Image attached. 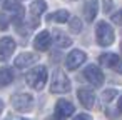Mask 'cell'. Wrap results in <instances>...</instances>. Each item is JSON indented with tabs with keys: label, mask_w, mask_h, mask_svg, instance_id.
<instances>
[{
	"label": "cell",
	"mask_w": 122,
	"mask_h": 120,
	"mask_svg": "<svg viewBox=\"0 0 122 120\" xmlns=\"http://www.w3.org/2000/svg\"><path fill=\"white\" fill-rule=\"evenodd\" d=\"M115 95V90H110V92H105L104 93V100H110L112 97Z\"/></svg>",
	"instance_id": "obj_24"
},
{
	"label": "cell",
	"mask_w": 122,
	"mask_h": 120,
	"mask_svg": "<svg viewBox=\"0 0 122 120\" xmlns=\"http://www.w3.org/2000/svg\"><path fill=\"white\" fill-rule=\"evenodd\" d=\"M74 112H75V107H74L69 100L60 98V100L55 103V115H57L59 118H67V117H70Z\"/></svg>",
	"instance_id": "obj_10"
},
{
	"label": "cell",
	"mask_w": 122,
	"mask_h": 120,
	"mask_svg": "<svg viewBox=\"0 0 122 120\" xmlns=\"http://www.w3.org/2000/svg\"><path fill=\"white\" fill-rule=\"evenodd\" d=\"M119 110H120V112H122V97H120V98H119Z\"/></svg>",
	"instance_id": "obj_26"
},
{
	"label": "cell",
	"mask_w": 122,
	"mask_h": 120,
	"mask_svg": "<svg viewBox=\"0 0 122 120\" xmlns=\"http://www.w3.org/2000/svg\"><path fill=\"white\" fill-rule=\"evenodd\" d=\"M77 97H79L80 103H82L87 110L95 108L97 98H95V93L92 92V88H89V87H80V88L77 90Z\"/></svg>",
	"instance_id": "obj_6"
},
{
	"label": "cell",
	"mask_w": 122,
	"mask_h": 120,
	"mask_svg": "<svg viewBox=\"0 0 122 120\" xmlns=\"http://www.w3.org/2000/svg\"><path fill=\"white\" fill-rule=\"evenodd\" d=\"M12 107L17 112H30L34 108V97L29 95V93L12 95Z\"/></svg>",
	"instance_id": "obj_4"
},
{
	"label": "cell",
	"mask_w": 122,
	"mask_h": 120,
	"mask_svg": "<svg viewBox=\"0 0 122 120\" xmlns=\"http://www.w3.org/2000/svg\"><path fill=\"white\" fill-rule=\"evenodd\" d=\"M95 37H97V43H99L100 47H109V45L114 43V38H115L114 29H112L107 22L102 20V22H99L97 27H95Z\"/></svg>",
	"instance_id": "obj_2"
},
{
	"label": "cell",
	"mask_w": 122,
	"mask_h": 120,
	"mask_svg": "<svg viewBox=\"0 0 122 120\" xmlns=\"http://www.w3.org/2000/svg\"><path fill=\"white\" fill-rule=\"evenodd\" d=\"M25 82L34 90H42L47 83V68L45 67H35L25 75Z\"/></svg>",
	"instance_id": "obj_1"
},
{
	"label": "cell",
	"mask_w": 122,
	"mask_h": 120,
	"mask_svg": "<svg viewBox=\"0 0 122 120\" xmlns=\"http://www.w3.org/2000/svg\"><path fill=\"white\" fill-rule=\"evenodd\" d=\"M104 7H105V14H109L110 9H112V2L110 0H104Z\"/></svg>",
	"instance_id": "obj_23"
},
{
	"label": "cell",
	"mask_w": 122,
	"mask_h": 120,
	"mask_svg": "<svg viewBox=\"0 0 122 120\" xmlns=\"http://www.w3.org/2000/svg\"><path fill=\"white\" fill-rule=\"evenodd\" d=\"M12 82H14V70L9 67H2L0 68V87H7Z\"/></svg>",
	"instance_id": "obj_16"
},
{
	"label": "cell",
	"mask_w": 122,
	"mask_h": 120,
	"mask_svg": "<svg viewBox=\"0 0 122 120\" xmlns=\"http://www.w3.org/2000/svg\"><path fill=\"white\" fill-rule=\"evenodd\" d=\"M9 29V17L5 14H0V30H7Z\"/></svg>",
	"instance_id": "obj_20"
},
{
	"label": "cell",
	"mask_w": 122,
	"mask_h": 120,
	"mask_svg": "<svg viewBox=\"0 0 122 120\" xmlns=\"http://www.w3.org/2000/svg\"><path fill=\"white\" fill-rule=\"evenodd\" d=\"M74 120H92V117H90L89 113H80V115H77Z\"/></svg>",
	"instance_id": "obj_22"
},
{
	"label": "cell",
	"mask_w": 122,
	"mask_h": 120,
	"mask_svg": "<svg viewBox=\"0 0 122 120\" xmlns=\"http://www.w3.org/2000/svg\"><path fill=\"white\" fill-rule=\"evenodd\" d=\"M52 35H54V37H52V38H54V42H55L60 48H65V47L72 45V38H70L65 32H62V30H59V29H57V30H54V34H52Z\"/></svg>",
	"instance_id": "obj_13"
},
{
	"label": "cell",
	"mask_w": 122,
	"mask_h": 120,
	"mask_svg": "<svg viewBox=\"0 0 122 120\" xmlns=\"http://www.w3.org/2000/svg\"><path fill=\"white\" fill-rule=\"evenodd\" d=\"M69 29H70V32H74V34H79V32L82 30V22H80V19H77V17H72V19L69 20Z\"/></svg>",
	"instance_id": "obj_19"
},
{
	"label": "cell",
	"mask_w": 122,
	"mask_h": 120,
	"mask_svg": "<svg viewBox=\"0 0 122 120\" xmlns=\"http://www.w3.org/2000/svg\"><path fill=\"white\" fill-rule=\"evenodd\" d=\"M99 63L104 65V67L114 68V67L119 63V57H117L115 53H102V55L99 57Z\"/></svg>",
	"instance_id": "obj_15"
},
{
	"label": "cell",
	"mask_w": 122,
	"mask_h": 120,
	"mask_svg": "<svg viewBox=\"0 0 122 120\" xmlns=\"http://www.w3.org/2000/svg\"><path fill=\"white\" fill-rule=\"evenodd\" d=\"M2 112H4V102L0 100V113H2Z\"/></svg>",
	"instance_id": "obj_27"
},
{
	"label": "cell",
	"mask_w": 122,
	"mask_h": 120,
	"mask_svg": "<svg viewBox=\"0 0 122 120\" xmlns=\"http://www.w3.org/2000/svg\"><path fill=\"white\" fill-rule=\"evenodd\" d=\"M45 10H47V2H44V0H35V2L30 4V10H29V14H30L34 19H39Z\"/></svg>",
	"instance_id": "obj_14"
},
{
	"label": "cell",
	"mask_w": 122,
	"mask_h": 120,
	"mask_svg": "<svg viewBox=\"0 0 122 120\" xmlns=\"http://www.w3.org/2000/svg\"><path fill=\"white\" fill-rule=\"evenodd\" d=\"M120 50H122V43H120Z\"/></svg>",
	"instance_id": "obj_29"
},
{
	"label": "cell",
	"mask_w": 122,
	"mask_h": 120,
	"mask_svg": "<svg viewBox=\"0 0 122 120\" xmlns=\"http://www.w3.org/2000/svg\"><path fill=\"white\" fill-rule=\"evenodd\" d=\"M99 12V2L97 0H87L85 5H84V17L87 22L95 20V15Z\"/></svg>",
	"instance_id": "obj_12"
},
{
	"label": "cell",
	"mask_w": 122,
	"mask_h": 120,
	"mask_svg": "<svg viewBox=\"0 0 122 120\" xmlns=\"http://www.w3.org/2000/svg\"><path fill=\"white\" fill-rule=\"evenodd\" d=\"M114 70H115V72H119V73H122V62H120V60H119V63L114 67Z\"/></svg>",
	"instance_id": "obj_25"
},
{
	"label": "cell",
	"mask_w": 122,
	"mask_h": 120,
	"mask_svg": "<svg viewBox=\"0 0 122 120\" xmlns=\"http://www.w3.org/2000/svg\"><path fill=\"white\" fill-rule=\"evenodd\" d=\"M19 120H27V118H19Z\"/></svg>",
	"instance_id": "obj_28"
},
{
	"label": "cell",
	"mask_w": 122,
	"mask_h": 120,
	"mask_svg": "<svg viewBox=\"0 0 122 120\" xmlns=\"http://www.w3.org/2000/svg\"><path fill=\"white\" fill-rule=\"evenodd\" d=\"M50 42H52L50 34H49L47 30H44V32H40V34L35 37V40H34V47H35V50H39V52H45V50H49Z\"/></svg>",
	"instance_id": "obj_11"
},
{
	"label": "cell",
	"mask_w": 122,
	"mask_h": 120,
	"mask_svg": "<svg viewBox=\"0 0 122 120\" xmlns=\"http://www.w3.org/2000/svg\"><path fill=\"white\" fill-rule=\"evenodd\" d=\"M39 62V53H34V52H24L20 53L17 58H15V67L19 68H25V67H30L34 63Z\"/></svg>",
	"instance_id": "obj_9"
},
{
	"label": "cell",
	"mask_w": 122,
	"mask_h": 120,
	"mask_svg": "<svg viewBox=\"0 0 122 120\" xmlns=\"http://www.w3.org/2000/svg\"><path fill=\"white\" fill-rule=\"evenodd\" d=\"M15 50V42L12 37H2L0 38V62H7Z\"/></svg>",
	"instance_id": "obj_8"
},
{
	"label": "cell",
	"mask_w": 122,
	"mask_h": 120,
	"mask_svg": "<svg viewBox=\"0 0 122 120\" xmlns=\"http://www.w3.org/2000/svg\"><path fill=\"white\" fill-rule=\"evenodd\" d=\"M84 78H85L89 83H92L94 87H100V85L104 83V73H102V70H100L97 65H89V67H85V68H84Z\"/></svg>",
	"instance_id": "obj_5"
},
{
	"label": "cell",
	"mask_w": 122,
	"mask_h": 120,
	"mask_svg": "<svg viewBox=\"0 0 122 120\" xmlns=\"http://www.w3.org/2000/svg\"><path fill=\"white\" fill-rule=\"evenodd\" d=\"M85 60H87L85 52H82V50H72V52L67 55V58H65V67H67L69 70H75V68H79Z\"/></svg>",
	"instance_id": "obj_7"
},
{
	"label": "cell",
	"mask_w": 122,
	"mask_h": 120,
	"mask_svg": "<svg viewBox=\"0 0 122 120\" xmlns=\"http://www.w3.org/2000/svg\"><path fill=\"white\" fill-rule=\"evenodd\" d=\"M112 22L122 27V10H119V12H117L115 15H112Z\"/></svg>",
	"instance_id": "obj_21"
},
{
	"label": "cell",
	"mask_w": 122,
	"mask_h": 120,
	"mask_svg": "<svg viewBox=\"0 0 122 120\" xmlns=\"http://www.w3.org/2000/svg\"><path fill=\"white\" fill-rule=\"evenodd\" d=\"M20 7V0H4V9L9 12H17Z\"/></svg>",
	"instance_id": "obj_18"
},
{
	"label": "cell",
	"mask_w": 122,
	"mask_h": 120,
	"mask_svg": "<svg viewBox=\"0 0 122 120\" xmlns=\"http://www.w3.org/2000/svg\"><path fill=\"white\" fill-rule=\"evenodd\" d=\"M70 90V80L65 75L64 70H54L52 75V83H50V92L52 93H65Z\"/></svg>",
	"instance_id": "obj_3"
},
{
	"label": "cell",
	"mask_w": 122,
	"mask_h": 120,
	"mask_svg": "<svg viewBox=\"0 0 122 120\" xmlns=\"http://www.w3.org/2000/svg\"><path fill=\"white\" fill-rule=\"evenodd\" d=\"M47 20H49V22H57V24H65V22L69 20V12H67V10H57L55 14L49 15Z\"/></svg>",
	"instance_id": "obj_17"
}]
</instances>
